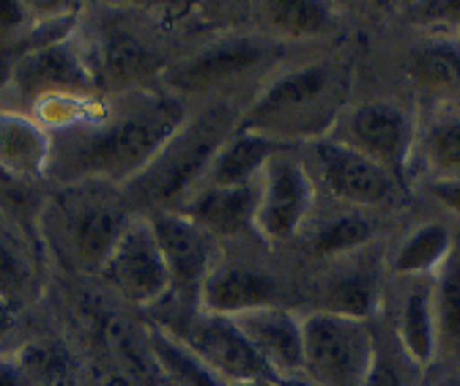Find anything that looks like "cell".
Masks as SVG:
<instances>
[{
    "label": "cell",
    "instance_id": "6da1fadb",
    "mask_svg": "<svg viewBox=\"0 0 460 386\" xmlns=\"http://www.w3.org/2000/svg\"><path fill=\"white\" fill-rule=\"evenodd\" d=\"M192 104L164 85L102 96L77 127L49 135L47 187L99 181L127 187L167 143Z\"/></svg>",
    "mask_w": 460,
    "mask_h": 386
},
{
    "label": "cell",
    "instance_id": "7a4b0ae2",
    "mask_svg": "<svg viewBox=\"0 0 460 386\" xmlns=\"http://www.w3.org/2000/svg\"><path fill=\"white\" fill-rule=\"evenodd\" d=\"M75 41L102 96L162 85L187 52L164 4H83Z\"/></svg>",
    "mask_w": 460,
    "mask_h": 386
},
{
    "label": "cell",
    "instance_id": "3957f363",
    "mask_svg": "<svg viewBox=\"0 0 460 386\" xmlns=\"http://www.w3.org/2000/svg\"><path fill=\"white\" fill-rule=\"evenodd\" d=\"M135 219L121 187L83 181L47 187L36 233L49 268L93 283Z\"/></svg>",
    "mask_w": 460,
    "mask_h": 386
},
{
    "label": "cell",
    "instance_id": "277c9868",
    "mask_svg": "<svg viewBox=\"0 0 460 386\" xmlns=\"http://www.w3.org/2000/svg\"><path fill=\"white\" fill-rule=\"evenodd\" d=\"M349 69L337 61H288L250 99L239 127L302 148L329 137L349 107Z\"/></svg>",
    "mask_w": 460,
    "mask_h": 386
},
{
    "label": "cell",
    "instance_id": "5b68a950",
    "mask_svg": "<svg viewBox=\"0 0 460 386\" xmlns=\"http://www.w3.org/2000/svg\"><path fill=\"white\" fill-rule=\"evenodd\" d=\"M244 107L247 101L239 99L192 104L184 124L167 137L146 168L121 187L135 216L176 211L200 187L219 145L236 132Z\"/></svg>",
    "mask_w": 460,
    "mask_h": 386
},
{
    "label": "cell",
    "instance_id": "8992f818",
    "mask_svg": "<svg viewBox=\"0 0 460 386\" xmlns=\"http://www.w3.org/2000/svg\"><path fill=\"white\" fill-rule=\"evenodd\" d=\"M294 47L266 39L250 28L219 31L167 69L162 85L181 96L187 104L239 99L247 101L261 91V85L291 61Z\"/></svg>",
    "mask_w": 460,
    "mask_h": 386
},
{
    "label": "cell",
    "instance_id": "52a82bcc",
    "mask_svg": "<svg viewBox=\"0 0 460 386\" xmlns=\"http://www.w3.org/2000/svg\"><path fill=\"white\" fill-rule=\"evenodd\" d=\"M140 318L164 329L167 335L184 343L227 386L274 378L263 364V359L250 346V340L244 338L236 318L208 312L200 304H187L172 296H164Z\"/></svg>",
    "mask_w": 460,
    "mask_h": 386
},
{
    "label": "cell",
    "instance_id": "ba28073f",
    "mask_svg": "<svg viewBox=\"0 0 460 386\" xmlns=\"http://www.w3.org/2000/svg\"><path fill=\"white\" fill-rule=\"evenodd\" d=\"M417 135L420 121L406 104L394 99H367L349 104L329 132L332 140L381 164L400 184H409L417 164Z\"/></svg>",
    "mask_w": 460,
    "mask_h": 386
},
{
    "label": "cell",
    "instance_id": "9c48e42d",
    "mask_svg": "<svg viewBox=\"0 0 460 386\" xmlns=\"http://www.w3.org/2000/svg\"><path fill=\"white\" fill-rule=\"evenodd\" d=\"M318 189L302 148L288 145L277 151L258 179L255 236L263 247H288L305 236L315 216Z\"/></svg>",
    "mask_w": 460,
    "mask_h": 386
},
{
    "label": "cell",
    "instance_id": "30bf717a",
    "mask_svg": "<svg viewBox=\"0 0 460 386\" xmlns=\"http://www.w3.org/2000/svg\"><path fill=\"white\" fill-rule=\"evenodd\" d=\"M302 156L315 189H326L345 208L381 211L400 206L406 197V184H400L381 164L332 137L302 145Z\"/></svg>",
    "mask_w": 460,
    "mask_h": 386
},
{
    "label": "cell",
    "instance_id": "8fae6325",
    "mask_svg": "<svg viewBox=\"0 0 460 386\" xmlns=\"http://www.w3.org/2000/svg\"><path fill=\"white\" fill-rule=\"evenodd\" d=\"M93 283L112 307L132 315H143L170 294V274L146 216L127 228Z\"/></svg>",
    "mask_w": 460,
    "mask_h": 386
},
{
    "label": "cell",
    "instance_id": "7c38bea8",
    "mask_svg": "<svg viewBox=\"0 0 460 386\" xmlns=\"http://www.w3.org/2000/svg\"><path fill=\"white\" fill-rule=\"evenodd\" d=\"M58 96H102L83 58V49L75 41V33L64 41L25 55L12 66L9 77L0 85V110L28 116L36 104Z\"/></svg>",
    "mask_w": 460,
    "mask_h": 386
},
{
    "label": "cell",
    "instance_id": "4fadbf2b",
    "mask_svg": "<svg viewBox=\"0 0 460 386\" xmlns=\"http://www.w3.org/2000/svg\"><path fill=\"white\" fill-rule=\"evenodd\" d=\"M252 244L222 247L200 291L203 310L239 318L266 307H294L291 288L263 258L252 252Z\"/></svg>",
    "mask_w": 460,
    "mask_h": 386
},
{
    "label": "cell",
    "instance_id": "5bb4252c",
    "mask_svg": "<svg viewBox=\"0 0 460 386\" xmlns=\"http://www.w3.org/2000/svg\"><path fill=\"white\" fill-rule=\"evenodd\" d=\"M305 378L318 386H362L376 354L367 320L326 312H302Z\"/></svg>",
    "mask_w": 460,
    "mask_h": 386
},
{
    "label": "cell",
    "instance_id": "9a60e30c",
    "mask_svg": "<svg viewBox=\"0 0 460 386\" xmlns=\"http://www.w3.org/2000/svg\"><path fill=\"white\" fill-rule=\"evenodd\" d=\"M162 250L167 274H170V294L172 299L200 304V291L214 268L222 244L214 241L203 228L179 211H162L146 216Z\"/></svg>",
    "mask_w": 460,
    "mask_h": 386
},
{
    "label": "cell",
    "instance_id": "2e32d148",
    "mask_svg": "<svg viewBox=\"0 0 460 386\" xmlns=\"http://www.w3.org/2000/svg\"><path fill=\"white\" fill-rule=\"evenodd\" d=\"M49 266L33 228L0 211V310H33L47 291Z\"/></svg>",
    "mask_w": 460,
    "mask_h": 386
},
{
    "label": "cell",
    "instance_id": "e0dca14e",
    "mask_svg": "<svg viewBox=\"0 0 460 386\" xmlns=\"http://www.w3.org/2000/svg\"><path fill=\"white\" fill-rule=\"evenodd\" d=\"M329 266L313 285V310L340 318L367 320L381 307V274L378 258H367L365 252L329 260Z\"/></svg>",
    "mask_w": 460,
    "mask_h": 386
},
{
    "label": "cell",
    "instance_id": "ac0fdd59",
    "mask_svg": "<svg viewBox=\"0 0 460 386\" xmlns=\"http://www.w3.org/2000/svg\"><path fill=\"white\" fill-rule=\"evenodd\" d=\"M198 228H203L222 247L258 241L255 211L258 184L244 187H198L179 208Z\"/></svg>",
    "mask_w": 460,
    "mask_h": 386
},
{
    "label": "cell",
    "instance_id": "d6986e66",
    "mask_svg": "<svg viewBox=\"0 0 460 386\" xmlns=\"http://www.w3.org/2000/svg\"><path fill=\"white\" fill-rule=\"evenodd\" d=\"M239 329L274 378L305 373V329L296 307H266L236 318Z\"/></svg>",
    "mask_w": 460,
    "mask_h": 386
},
{
    "label": "cell",
    "instance_id": "ffe728a7",
    "mask_svg": "<svg viewBox=\"0 0 460 386\" xmlns=\"http://www.w3.org/2000/svg\"><path fill=\"white\" fill-rule=\"evenodd\" d=\"M242 25L288 47H302L332 36L340 28V9L332 4H255L242 6Z\"/></svg>",
    "mask_w": 460,
    "mask_h": 386
},
{
    "label": "cell",
    "instance_id": "44dd1931",
    "mask_svg": "<svg viewBox=\"0 0 460 386\" xmlns=\"http://www.w3.org/2000/svg\"><path fill=\"white\" fill-rule=\"evenodd\" d=\"M406 291L400 294L397 315H394V335L402 356L411 367H430L441 351L438 346V320L433 307V277L406 280Z\"/></svg>",
    "mask_w": 460,
    "mask_h": 386
},
{
    "label": "cell",
    "instance_id": "7402d4cb",
    "mask_svg": "<svg viewBox=\"0 0 460 386\" xmlns=\"http://www.w3.org/2000/svg\"><path fill=\"white\" fill-rule=\"evenodd\" d=\"M49 145V132L33 116L0 110V173L47 184Z\"/></svg>",
    "mask_w": 460,
    "mask_h": 386
},
{
    "label": "cell",
    "instance_id": "603a6c76",
    "mask_svg": "<svg viewBox=\"0 0 460 386\" xmlns=\"http://www.w3.org/2000/svg\"><path fill=\"white\" fill-rule=\"evenodd\" d=\"M288 145L263 137L258 132L236 127L219 151L214 154L208 171L200 181V187H244V184H258L263 168L269 159Z\"/></svg>",
    "mask_w": 460,
    "mask_h": 386
},
{
    "label": "cell",
    "instance_id": "cb8c5ba5",
    "mask_svg": "<svg viewBox=\"0 0 460 386\" xmlns=\"http://www.w3.org/2000/svg\"><path fill=\"white\" fill-rule=\"evenodd\" d=\"M307 250L321 260H340L357 252L370 250L373 239L378 236V219L373 211L362 208H340L329 216L310 219L305 231Z\"/></svg>",
    "mask_w": 460,
    "mask_h": 386
},
{
    "label": "cell",
    "instance_id": "d4e9b609",
    "mask_svg": "<svg viewBox=\"0 0 460 386\" xmlns=\"http://www.w3.org/2000/svg\"><path fill=\"white\" fill-rule=\"evenodd\" d=\"M457 241L449 225L422 223L402 236L389 258V271L400 280L436 277L447 258L455 252Z\"/></svg>",
    "mask_w": 460,
    "mask_h": 386
},
{
    "label": "cell",
    "instance_id": "484cf974",
    "mask_svg": "<svg viewBox=\"0 0 460 386\" xmlns=\"http://www.w3.org/2000/svg\"><path fill=\"white\" fill-rule=\"evenodd\" d=\"M417 162L428 171V181H460V107L441 104L420 124Z\"/></svg>",
    "mask_w": 460,
    "mask_h": 386
},
{
    "label": "cell",
    "instance_id": "4316f807",
    "mask_svg": "<svg viewBox=\"0 0 460 386\" xmlns=\"http://www.w3.org/2000/svg\"><path fill=\"white\" fill-rule=\"evenodd\" d=\"M143 340L162 386H227L203 359H198L164 329L143 320Z\"/></svg>",
    "mask_w": 460,
    "mask_h": 386
},
{
    "label": "cell",
    "instance_id": "83f0119b",
    "mask_svg": "<svg viewBox=\"0 0 460 386\" xmlns=\"http://www.w3.org/2000/svg\"><path fill=\"white\" fill-rule=\"evenodd\" d=\"M409 75L430 93H460V39H428L409 58Z\"/></svg>",
    "mask_w": 460,
    "mask_h": 386
},
{
    "label": "cell",
    "instance_id": "f1b7e54d",
    "mask_svg": "<svg viewBox=\"0 0 460 386\" xmlns=\"http://www.w3.org/2000/svg\"><path fill=\"white\" fill-rule=\"evenodd\" d=\"M433 307L441 351L460 354V244L433 277Z\"/></svg>",
    "mask_w": 460,
    "mask_h": 386
},
{
    "label": "cell",
    "instance_id": "f546056e",
    "mask_svg": "<svg viewBox=\"0 0 460 386\" xmlns=\"http://www.w3.org/2000/svg\"><path fill=\"white\" fill-rule=\"evenodd\" d=\"M406 14L428 33V39H460V0L414 4L406 9Z\"/></svg>",
    "mask_w": 460,
    "mask_h": 386
},
{
    "label": "cell",
    "instance_id": "4dcf8cb0",
    "mask_svg": "<svg viewBox=\"0 0 460 386\" xmlns=\"http://www.w3.org/2000/svg\"><path fill=\"white\" fill-rule=\"evenodd\" d=\"M362 386H409V378L402 375V364L389 354V348L376 338V354Z\"/></svg>",
    "mask_w": 460,
    "mask_h": 386
},
{
    "label": "cell",
    "instance_id": "1f68e13d",
    "mask_svg": "<svg viewBox=\"0 0 460 386\" xmlns=\"http://www.w3.org/2000/svg\"><path fill=\"white\" fill-rule=\"evenodd\" d=\"M39 17V4H0V44L14 39Z\"/></svg>",
    "mask_w": 460,
    "mask_h": 386
},
{
    "label": "cell",
    "instance_id": "d6a6232c",
    "mask_svg": "<svg viewBox=\"0 0 460 386\" xmlns=\"http://www.w3.org/2000/svg\"><path fill=\"white\" fill-rule=\"evenodd\" d=\"M0 386H39L33 373L14 354H0Z\"/></svg>",
    "mask_w": 460,
    "mask_h": 386
},
{
    "label": "cell",
    "instance_id": "836d02e7",
    "mask_svg": "<svg viewBox=\"0 0 460 386\" xmlns=\"http://www.w3.org/2000/svg\"><path fill=\"white\" fill-rule=\"evenodd\" d=\"M425 192L449 214L460 219V181H428Z\"/></svg>",
    "mask_w": 460,
    "mask_h": 386
},
{
    "label": "cell",
    "instance_id": "e575fe53",
    "mask_svg": "<svg viewBox=\"0 0 460 386\" xmlns=\"http://www.w3.org/2000/svg\"><path fill=\"white\" fill-rule=\"evenodd\" d=\"M282 386H318V383H313L310 378H305V375H294V378H277Z\"/></svg>",
    "mask_w": 460,
    "mask_h": 386
},
{
    "label": "cell",
    "instance_id": "d590c367",
    "mask_svg": "<svg viewBox=\"0 0 460 386\" xmlns=\"http://www.w3.org/2000/svg\"><path fill=\"white\" fill-rule=\"evenodd\" d=\"M436 386H460V370H455V373H444V375L436 381Z\"/></svg>",
    "mask_w": 460,
    "mask_h": 386
},
{
    "label": "cell",
    "instance_id": "8d00e7d4",
    "mask_svg": "<svg viewBox=\"0 0 460 386\" xmlns=\"http://www.w3.org/2000/svg\"><path fill=\"white\" fill-rule=\"evenodd\" d=\"M236 386H282L277 378H263V381H247V383H236Z\"/></svg>",
    "mask_w": 460,
    "mask_h": 386
}]
</instances>
